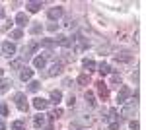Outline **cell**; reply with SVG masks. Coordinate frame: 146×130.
Returning a JSON list of instances; mask_svg holds the SVG:
<instances>
[{
	"mask_svg": "<svg viewBox=\"0 0 146 130\" xmlns=\"http://www.w3.org/2000/svg\"><path fill=\"white\" fill-rule=\"evenodd\" d=\"M88 47H90L88 39H84L82 35H78L76 39H72V51H74V53H82V51H86Z\"/></svg>",
	"mask_w": 146,
	"mask_h": 130,
	"instance_id": "1",
	"label": "cell"
},
{
	"mask_svg": "<svg viewBox=\"0 0 146 130\" xmlns=\"http://www.w3.org/2000/svg\"><path fill=\"white\" fill-rule=\"evenodd\" d=\"M0 51H2V56L12 58V56L16 54V45L10 43V41H4V43H2V47H0Z\"/></svg>",
	"mask_w": 146,
	"mask_h": 130,
	"instance_id": "2",
	"label": "cell"
},
{
	"mask_svg": "<svg viewBox=\"0 0 146 130\" xmlns=\"http://www.w3.org/2000/svg\"><path fill=\"white\" fill-rule=\"evenodd\" d=\"M14 101H16V105H18V109H20V111H23V113H27V109H29V105H27V99H25V93H16V95H14Z\"/></svg>",
	"mask_w": 146,
	"mask_h": 130,
	"instance_id": "3",
	"label": "cell"
},
{
	"mask_svg": "<svg viewBox=\"0 0 146 130\" xmlns=\"http://www.w3.org/2000/svg\"><path fill=\"white\" fill-rule=\"evenodd\" d=\"M135 113H136V101H129V103L123 107V111H121V117L129 119V117H133Z\"/></svg>",
	"mask_w": 146,
	"mask_h": 130,
	"instance_id": "4",
	"label": "cell"
},
{
	"mask_svg": "<svg viewBox=\"0 0 146 130\" xmlns=\"http://www.w3.org/2000/svg\"><path fill=\"white\" fill-rule=\"evenodd\" d=\"M107 122H109V128H111V130H119V117H117V111H115V109L109 111Z\"/></svg>",
	"mask_w": 146,
	"mask_h": 130,
	"instance_id": "5",
	"label": "cell"
},
{
	"mask_svg": "<svg viewBox=\"0 0 146 130\" xmlns=\"http://www.w3.org/2000/svg\"><path fill=\"white\" fill-rule=\"evenodd\" d=\"M129 97H131V89H129L127 86H123L121 89H119V95H117V101H119V105H125Z\"/></svg>",
	"mask_w": 146,
	"mask_h": 130,
	"instance_id": "6",
	"label": "cell"
},
{
	"mask_svg": "<svg viewBox=\"0 0 146 130\" xmlns=\"http://www.w3.org/2000/svg\"><path fill=\"white\" fill-rule=\"evenodd\" d=\"M62 14H64V10H62L60 6H56V8H51V10L47 12L49 20H53V22H55V20H60V18H62Z\"/></svg>",
	"mask_w": 146,
	"mask_h": 130,
	"instance_id": "7",
	"label": "cell"
},
{
	"mask_svg": "<svg viewBox=\"0 0 146 130\" xmlns=\"http://www.w3.org/2000/svg\"><path fill=\"white\" fill-rule=\"evenodd\" d=\"M33 107L37 109V111H45V109L49 107V101L43 99V97H35L33 99Z\"/></svg>",
	"mask_w": 146,
	"mask_h": 130,
	"instance_id": "8",
	"label": "cell"
},
{
	"mask_svg": "<svg viewBox=\"0 0 146 130\" xmlns=\"http://www.w3.org/2000/svg\"><path fill=\"white\" fill-rule=\"evenodd\" d=\"M37 49H39V43L31 41V43H29L27 47H25V49H23V54H22V56H25V58H27V56H29V54H33Z\"/></svg>",
	"mask_w": 146,
	"mask_h": 130,
	"instance_id": "9",
	"label": "cell"
},
{
	"mask_svg": "<svg viewBox=\"0 0 146 130\" xmlns=\"http://www.w3.org/2000/svg\"><path fill=\"white\" fill-rule=\"evenodd\" d=\"M20 78H22L23 82H29V80L33 78V70H31V68H27V66H23L22 72H20Z\"/></svg>",
	"mask_w": 146,
	"mask_h": 130,
	"instance_id": "10",
	"label": "cell"
},
{
	"mask_svg": "<svg viewBox=\"0 0 146 130\" xmlns=\"http://www.w3.org/2000/svg\"><path fill=\"white\" fill-rule=\"evenodd\" d=\"M25 60H27L25 56H20V58H14V60L10 62V66H12V68H16V70H20V68H23V64H25Z\"/></svg>",
	"mask_w": 146,
	"mask_h": 130,
	"instance_id": "11",
	"label": "cell"
},
{
	"mask_svg": "<svg viewBox=\"0 0 146 130\" xmlns=\"http://www.w3.org/2000/svg\"><path fill=\"white\" fill-rule=\"evenodd\" d=\"M16 23H18L20 27H25V23H29V18H27L23 12H20V14L16 16Z\"/></svg>",
	"mask_w": 146,
	"mask_h": 130,
	"instance_id": "12",
	"label": "cell"
},
{
	"mask_svg": "<svg viewBox=\"0 0 146 130\" xmlns=\"http://www.w3.org/2000/svg\"><path fill=\"white\" fill-rule=\"evenodd\" d=\"M60 72H62V62H55L49 70V76H58Z\"/></svg>",
	"mask_w": 146,
	"mask_h": 130,
	"instance_id": "13",
	"label": "cell"
},
{
	"mask_svg": "<svg viewBox=\"0 0 146 130\" xmlns=\"http://www.w3.org/2000/svg\"><path fill=\"white\" fill-rule=\"evenodd\" d=\"M96 86H98V93H100V95H101L103 99H105L107 95H109V89H107V86H105L103 82H98Z\"/></svg>",
	"mask_w": 146,
	"mask_h": 130,
	"instance_id": "14",
	"label": "cell"
},
{
	"mask_svg": "<svg viewBox=\"0 0 146 130\" xmlns=\"http://www.w3.org/2000/svg\"><path fill=\"white\" fill-rule=\"evenodd\" d=\"M82 66H84V70H88V72H94V70L98 68V64H96L92 58H86V60L82 62Z\"/></svg>",
	"mask_w": 146,
	"mask_h": 130,
	"instance_id": "15",
	"label": "cell"
},
{
	"mask_svg": "<svg viewBox=\"0 0 146 130\" xmlns=\"http://www.w3.org/2000/svg\"><path fill=\"white\" fill-rule=\"evenodd\" d=\"M41 6H43L41 2H27V4H25L27 12H39V10H41Z\"/></svg>",
	"mask_w": 146,
	"mask_h": 130,
	"instance_id": "16",
	"label": "cell"
},
{
	"mask_svg": "<svg viewBox=\"0 0 146 130\" xmlns=\"http://www.w3.org/2000/svg\"><path fill=\"white\" fill-rule=\"evenodd\" d=\"M45 64H47V60L43 58V56H35V58H33V66H35V68L43 70V68H45Z\"/></svg>",
	"mask_w": 146,
	"mask_h": 130,
	"instance_id": "17",
	"label": "cell"
},
{
	"mask_svg": "<svg viewBox=\"0 0 146 130\" xmlns=\"http://www.w3.org/2000/svg\"><path fill=\"white\" fill-rule=\"evenodd\" d=\"M98 72H100V74H103V76H107V74L111 72V68H109V64H107V62H101V64L98 66Z\"/></svg>",
	"mask_w": 146,
	"mask_h": 130,
	"instance_id": "18",
	"label": "cell"
},
{
	"mask_svg": "<svg viewBox=\"0 0 146 130\" xmlns=\"http://www.w3.org/2000/svg\"><path fill=\"white\" fill-rule=\"evenodd\" d=\"M45 124V117L43 115H35V119H33V126L35 128H41Z\"/></svg>",
	"mask_w": 146,
	"mask_h": 130,
	"instance_id": "19",
	"label": "cell"
},
{
	"mask_svg": "<svg viewBox=\"0 0 146 130\" xmlns=\"http://www.w3.org/2000/svg\"><path fill=\"white\" fill-rule=\"evenodd\" d=\"M41 31H43V25H41V23H33V25L29 27V33H31V35H37V33H41Z\"/></svg>",
	"mask_w": 146,
	"mask_h": 130,
	"instance_id": "20",
	"label": "cell"
},
{
	"mask_svg": "<svg viewBox=\"0 0 146 130\" xmlns=\"http://www.w3.org/2000/svg\"><path fill=\"white\" fill-rule=\"evenodd\" d=\"M12 130H25V122L23 120H14L12 122Z\"/></svg>",
	"mask_w": 146,
	"mask_h": 130,
	"instance_id": "21",
	"label": "cell"
},
{
	"mask_svg": "<svg viewBox=\"0 0 146 130\" xmlns=\"http://www.w3.org/2000/svg\"><path fill=\"white\" fill-rule=\"evenodd\" d=\"M60 99H62V93H60L58 89H55V91H51V101H53V103H58Z\"/></svg>",
	"mask_w": 146,
	"mask_h": 130,
	"instance_id": "22",
	"label": "cell"
},
{
	"mask_svg": "<svg viewBox=\"0 0 146 130\" xmlns=\"http://www.w3.org/2000/svg\"><path fill=\"white\" fill-rule=\"evenodd\" d=\"M10 86H12L10 80H0V93L6 91V89H10Z\"/></svg>",
	"mask_w": 146,
	"mask_h": 130,
	"instance_id": "23",
	"label": "cell"
},
{
	"mask_svg": "<svg viewBox=\"0 0 146 130\" xmlns=\"http://www.w3.org/2000/svg\"><path fill=\"white\" fill-rule=\"evenodd\" d=\"M78 84H80V86L90 84V76H88V74H80V76H78Z\"/></svg>",
	"mask_w": 146,
	"mask_h": 130,
	"instance_id": "24",
	"label": "cell"
},
{
	"mask_svg": "<svg viewBox=\"0 0 146 130\" xmlns=\"http://www.w3.org/2000/svg\"><path fill=\"white\" fill-rule=\"evenodd\" d=\"M115 60H117V62H119V60H121V62H129V60H131V54H127V53L117 54V56H115Z\"/></svg>",
	"mask_w": 146,
	"mask_h": 130,
	"instance_id": "25",
	"label": "cell"
},
{
	"mask_svg": "<svg viewBox=\"0 0 146 130\" xmlns=\"http://www.w3.org/2000/svg\"><path fill=\"white\" fill-rule=\"evenodd\" d=\"M41 47H45V49H53V47H55V41H53V39H43V41H41Z\"/></svg>",
	"mask_w": 146,
	"mask_h": 130,
	"instance_id": "26",
	"label": "cell"
},
{
	"mask_svg": "<svg viewBox=\"0 0 146 130\" xmlns=\"http://www.w3.org/2000/svg\"><path fill=\"white\" fill-rule=\"evenodd\" d=\"M10 37H12V39H22L23 31H22V29H14V31H10Z\"/></svg>",
	"mask_w": 146,
	"mask_h": 130,
	"instance_id": "27",
	"label": "cell"
},
{
	"mask_svg": "<svg viewBox=\"0 0 146 130\" xmlns=\"http://www.w3.org/2000/svg\"><path fill=\"white\" fill-rule=\"evenodd\" d=\"M39 87H41V84H39L37 80H31V82H29V91H33V93H35Z\"/></svg>",
	"mask_w": 146,
	"mask_h": 130,
	"instance_id": "28",
	"label": "cell"
},
{
	"mask_svg": "<svg viewBox=\"0 0 146 130\" xmlns=\"http://www.w3.org/2000/svg\"><path fill=\"white\" fill-rule=\"evenodd\" d=\"M60 115H62V109H55V111H53V113L49 115V119H51V120H55V119H58Z\"/></svg>",
	"mask_w": 146,
	"mask_h": 130,
	"instance_id": "29",
	"label": "cell"
},
{
	"mask_svg": "<svg viewBox=\"0 0 146 130\" xmlns=\"http://www.w3.org/2000/svg\"><path fill=\"white\" fill-rule=\"evenodd\" d=\"M86 101H88V105H92V107L96 105V101H94V93H92V91H86Z\"/></svg>",
	"mask_w": 146,
	"mask_h": 130,
	"instance_id": "30",
	"label": "cell"
},
{
	"mask_svg": "<svg viewBox=\"0 0 146 130\" xmlns=\"http://www.w3.org/2000/svg\"><path fill=\"white\" fill-rule=\"evenodd\" d=\"M0 115L2 117H8V105L6 103H0Z\"/></svg>",
	"mask_w": 146,
	"mask_h": 130,
	"instance_id": "31",
	"label": "cell"
},
{
	"mask_svg": "<svg viewBox=\"0 0 146 130\" xmlns=\"http://www.w3.org/2000/svg\"><path fill=\"white\" fill-rule=\"evenodd\" d=\"M140 126H138V122L136 120H131V130H138Z\"/></svg>",
	"mask_w": 146,
	"mask_h": 130,
	"instance_id": "32",
	"label": "cell"
},
{
	"mask_svg": "<svg viewBox=\"0 0 146 130\" xmlns=\"http://www.w3.org/2000/svg\"><path fill=\"white\" fill-rule=\"evenodd\" d=\"M74 103H76V99H74V95H70V97H68V105L74 107Z\"/></svg>",
	"mask_w": 146,
	"mask_h": 130,
	"instance_id": "33",
	"label": "cell"
},
{
	"mask_svg": "<svg viewBox=\"0 0 146 130\" xmlns=\"http://www.w3.org/2000/svg\"><path fill=\"white\" fill-rule=\"evenodd\" d=\"M56 27H58V23H49V31H56Z\"/></svg>",
	"mask_w": 146,
	"mask_h": 130,
	"instance_id": "34",
	"label": "cell"
},
{
	"mask_svg": "<svg viewBox=\"0 0 146 130\" xmlns=\"http://www.w3.org/2000/svg\"><path fill=\"white\" fill-rule=\"evenodd\" d=\"M111 80L115 82V84H121V76H119V74H115V76H113Z\"/></svg>",
	"mask_w": 146,
	"mask_h": 130,
	"instance_id": "35",
	"label": "cell"
},
{
	"mask_svg": "<svg viewBox=\"0 0 146 130\" xmlns=\"http://www.w3.org/2000/svg\"><path fill=\"white\" fill-rule=\"evenodd\" d=\"M0 130H6V122L4 120H0Z\"/></svg>",
	"mask_w": 146,
	"mask_h": 130,
	"instance_id": "36",
	"label": "cell"
},
{
	"mask_svg": "<svg viewBox=\"0 0 146 130\" xmlns=\"http://www.w3.org/2000/svg\"><path fill=\"white\" fill-rule=\"evenodd\" d=\"M6 16V12H4V8H0V18H4Z\"/></svg>",
	"mask_w": 146,
	"mask_h": 130,
	"instance_id": "37",
	"label": "cell"
},
{
	"mask_svg": "<svg viewBox=\"0 0 146 130\" xmlns=\"http://www.w3.org/2000/svg\"><path fill=\"white\" fill-rule=\"evenodd\" d=\"M2 74H4V70H2V68H0V78H2Z\"/></svg>",
	"mask_w": 146,
	"mask_h": 130,
	"instance_id": "38",
	"label": "cell"
}]
</instances>
